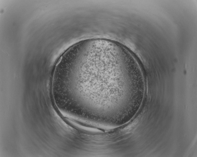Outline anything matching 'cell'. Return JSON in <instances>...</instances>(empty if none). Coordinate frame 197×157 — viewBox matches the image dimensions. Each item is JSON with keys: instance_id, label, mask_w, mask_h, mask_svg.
Instances as JSON below:
<instances>
[{"instance_id": "1", "label": "cell", "mask_w": 197, "mask_h": 157, "mask_svg": "<svg viewBox=\"0 0 197 157\" xmlns=\"http://www.w3.org/2000/svg\"><path fill=\"white\" fill-rule=\"evenodd\" d=\"M139 79L131 52L121 44L105 40L79 44L66 60L62 74L64 83L75 97L88 91H99L114 106Z\"/></svg>"}]
</instances>
